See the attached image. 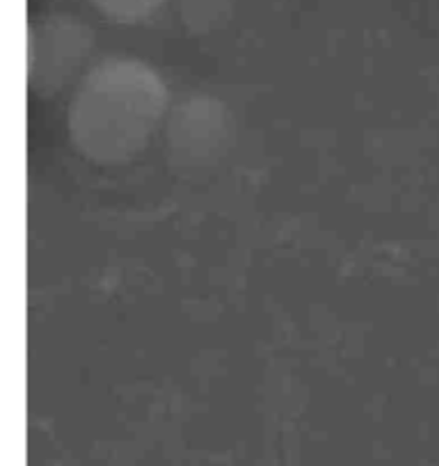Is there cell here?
<instances>
[{"mask_svg":"<svg viewBox=\"0 0 439 466\" xmlns=\"http://www.w3.org/2000/svg\"><path fill=\"white\" fill-rule=\"evenodd\" d=\"M234 145V116L210 94H188L165 116V156L177 177L201 178L213 172Z\"/></svg>","mask_w":439,"mask_h":466,"instance_id":"obj_2","label":"cell"},{"mask_svg":"<svg viewBox=\"0 0 439 466\" xmlns=\"http://www.w3.org/2000/svg\"><path fill=\"white\" fill-rule=\"evenodd\" d=\"M94 33L71 15L39 16L28 28V87L33 96L51 98L85 76Z\"/></svg>","mask_w":439,"mask_h":466,"instance_id":"obj_3","label":"cell"},{"mask_svg":"<svg viewBox=\"0 0 439 466\" xmlns=\"http://www.w3.org/2000/svg\"><path fill=\"white\" fill-rule=\"evenodd\" d=\"M168 112V85L154 66L138 57H106L76 83L66 133L85 160L115 167L147 149Z\"/></svg>","mask_w":439,"mask_h":466,"instance_id":"obj_1","label":"cell"},{"mask_svg":"<svg viewBox=\"0 0 439 466\" xmlns=\"http://www.w3.org/2000/svg\"><path fill=\"white\" fill-rule=\"evenodd\" d=\"M89 3L115 24H140L158 12L165 0H89Z\"/></svg>","mask_w":439,"mask_h":466,"instance_id":"obj_4","label":"cell"}]
</instances>
